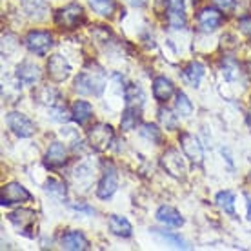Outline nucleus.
I'll list each match as a JSON object with an SVG mask.
<instances>
[{"label": "nucleus", "mask_w": 251, "mask_h": 251, "mask_svg": "<svg viewBox=\"0 0 251 251\" xmlns=\"http://www.w3.org/2000/svg\"><path fill=\"white\" fill-rule=\"evenodd\" d=\"M75 89L80 95H95V97H100L104 91V75L102 71L97 73H88L84 71L75 78Z\"/></svg>", "instance_id": "nucleus-1"}, {"label": "nucleus", "mask_w": 251, "mask_h": 251, "mask_svg": "<svg viewBox=\"0 0 251 251\" xmlns=\"http://www.w3.org/2000/svg\"><path fill=\"white\" fill-rule=\"evenodd\" d=\"M115 133L113 127L109 124H97L93 126L88 133V142L95 151H104L109 148L111 140H113Z\"/></svg>", "instance_id": "nucleus-2"}, {"label": "nucleus", "mask_w": 251, "mask_h": 251, "mask_svg": "<svg viewBox=\"0 0 251 251\" xmlns=\"http://www.w3.org/2000/svg\"><path fill=\"white\" fill-rule=\"evenodd\" d=\"M24 44L35 55H46L53 48V37L48 31H31L24 38Z\"/></svg>", "instance_id": "nucleus-3"}, {"label": "nucleus", "mask_w": 251, "mask_h": 251, "mask_svg": "<svg viewBox=\"0 0 251 251\" xmlns=\"http://www.w3.org/2000/svg\"><path fill=\"white\" fill-rule=\"evenodd\" d=\"M7 126L20 138L31 137L33 133L37 131V127H35V124H33L31 120L27 119L24 113H19V111H13V113L7 115Z\"/></svg>", "instance_id": "nucleus-4"}, {"label": "nucleus", "mask_w": 251, "mask_h": 251, "mask_svg": "<svg viewBox=\"0 0 251 251\" xmlns=\"http://www.w3.org/2000/svg\"><path fill=\"white\" fill-rule=\"evenodd\" d=\"M31 201L29 191L19 182H9L2 188L0 193V204L2 206H9V204H17V202H27Z\"/></svg>", "instance_id": "nucleus-5"}, {"label": "nucleus", "mask_w": 251, "mask_h": 251, "mask_svg": "<svg viewBox=\"0 0 251 251\" xmlns=\"http://www.w3.org/2000/svg\"><path fill=\"white\" fill-rule=\"evenodd\" d=\"M82 19H84V11L78 4H71V6L64 7L57 13L55 17V22H57L62 29H75L76 25L80 24Z\"/></svg>", "instance_id": "nucleus-6"}, {"label": "nucleus", "mask_w": 251, "mask_h": 251, "mask_svg": "<svg viewBox=\"0 0 251 251\" xmlns=\"http://www.w3.org/2000/svg\"><path fill=\"white\" fill-rule=\"evenodd\" d=\"M224 22V15L220 13V9H215V7H204L199 17H197V24H199V29L201 31H215L220 24Z\"/></svg>", "instance_id": "nucleus-7"}, {"label": "nucleus", "mask_w": 251, "mask_h": 251, "mask_svg": "<svg viewBox=\"0 0 251 251\" xmlns=\"http://www.w3.org/2000/svg\"><path fill=\"white\" fill-rule=\"evenodd\" d=\"M117 188H119L117 171H115V168L111 164H107L106 171H104L100 182H99V188H97V195H99V199H109L117 191Z\"/></svg>", "instance_id": "nucleus-8"}, {"label": "nucleus", "mask_w": 251, "mask_h": 251, "mask_svg": "<svg viewBox=\"0 0 251 251\" xmlns=\"http://www.w3.org/2000/svg\"><path fill=\"white\" fill-rule=\"evenodd\" d=\"M48 75H50L51 80L64 82L71 75V66H69L68 60L62 55H53L48 60Z\"/></svg>", "instance_id": "nucleus-9"}, {"label": "nucleus", "mask_w": 251, "mask_h": 251, "mask_svg": "<svg viewBox=\"0 0 251 251\" xmlns=\"http://www.w3.org/2000/svg\"><path fill=\"white\" fill-rule=\"evenodd\" d=\"M162 166H164V170L168 171L171 176H175V178H182L184 173H186V166H184L182 157H180V153L175 150H168L164 153Z\"/></svg>", "instance_id": "nucleus-10"}, {"label": "nucleus", "mask_w": 251, "mask_h": 251, "mask_svg": "<svg viewBox=\"0 0 251 251\" xmlns=\"http://www.w3.org/2000/svg\"><path fill=\"white\" fill-rule=\"evenodd\" d=\"M7 217L15 224V227L20 229V233H24V235L29 237L27 231H31L33 226H35V220H37V213L35 211H31V209H17V211L9 213Z\"/></svg>", "instance_id": "nucleus-11"}, {"label": "nucleus", "mask_w": 251, "mask_h": 251, "mask_svg": "<svg viewBox=\"0 0 251 251\" xmlns=\"http://www.w3.org/2000/svg\"><path fill=\"white\" fill-rule=\"evenodd\" d=\"M180 146H182V151L184 155L195 164H201L202 158H204V150H202L201 142L193 137V135H189V133H182L180 135Z\"/></svg>", "instance_id": "nucleus-12"}, {"label": "nucleus", "mask_w": 251, "mask_h": 251, "mask_svg": "<svg viewBox=\"0 0 251 251\" xmlns=\"http://www.w3.org/2000/svg\"><path fill=\"white\" fill-rule=\"evenodd\" d=\"M168 22L173 29H182L186 25V7L184 0H170L168 6Z\"/></svg>", "instance_id": "nucleus-13"}, {"label": "nucleus", "mask_w": 251, "mask_h": 251, "mask_svg": "<svg viewBox=\"0 0 251 251\" xmlns=\"http://www.w3.org/2000/svg\"><path fill=\"white\" fill-rule=\"evenodd\" d=\"M68 162V150L62 142H53L46 151V164L50 168H62Z\"/></svg>", "instance_id": "nucleus-14"}, {"label": "nucleus", "mask_w": 251, "mask_h": 251, "mask_svg": "<svg viewBox=\"0 0 251 251\" xmlns=\"http://www.w3.org/2000/svg\"><path fill=\"white\" fill-rule=\"evenodd\" d=\"M40 76H42L40 68L33 62H22L19 68H17V78H19L22 84L31 86V84H35V82L40 80Z\"/></svg>", "instance_id": "nucleus-15"}, {"label": "nucleus", "mask_w": 251, "mask_h": 251, "mask_svg": "<svg viewBox=\"0 0 251 251\" xmlns=\"http://www.w3.org/2000/svg\"><path fill=\"white\" fill-rule=\"evenodd\" d=\"M60 244H62L64 250H68V251H84L89 248L88 239H86L80 231H68L62 237Z\"/></svg>", "instance_id": "nucleus-16"}, {"label": "nucleus", "mask_w": 251, "mask_h": 251, "mask_svg": "<svg viewBox=\"0 0 251 251\" xmlns=\"http://www.w3.org/2000/svg\"><path fill=\"white\" fill-rule=\"evenodd\" d=\"M173 93H175V86H173V82H171L170 78L157 76V78L153 80V95H155V99H157L158 102L170 100Z\"/></svg>", "instance_id": "nucleus-17"}, {"label": "nucleus", "mask_w": 251, "mask_h": 251, "mask_svg": "<svg viewBox=\"0 0 251 251\" xmlns=\"http://www.w3.org/2000/svg\"><path fill=\"white\" fill-rule=\"evenodd\" d=\"M157 219H158V222H162V224H166V226H170V227H180L184 224L182 215L178 213L175 207H171V206H160L158 207Z\"/></svg>", "instance_id": "nucleus-18"}, {"label": "nucleus", "mask_w": 251, "mask_h": 251, "mask_svg": "<svg viewBox=\"0 0 251 251\" xmlns=\"http://www.w3.org/2000/svg\"><path fill=\"white\" fill-rule=\"evenodd\" d=\"M109 231L113 233V235H117V237H120V239H127V237H131L133 227L126 217L111 215L109 217Z\"/></svg>", "instance_id": "nucleus-19"}, {"label": "nucleus", "mask_w": 251, "mask_h": 251, "mask_svg": "<svg viewBox=\"0 0 251 251\" xmlns=\"http://www.w3.org/2000/svg\"><path fill=\"white\" fill-rule=\"evenodd\" d=\"M124 97H126V104H127V107H137V109H140L146 102L144 91H142V88L137 86V84H129L124 91Z\"/></svg>", "instance_id": "nucleus-20"}, {"label": "nucleus", "mask_w": 251, "mask_h": 251, "mask_svg": "<svg viewBox=\"0 0 251 251\" xmlns=\"http://www.w3.org/2000/svg\"><path fill=\"white\" fill-rule=\"evenodd\" d=\"M71 113L78 124H88L93 119V106L86 100H76L71 107Z\"/></svg>", "instance_id": "nucleus-21"}, {"label": "nucleus", "mask_w": 251, "mask_h": 251, "mask_svg": "<svg viewBox=\"0 0 251 251\" xmlns=\"http://www.w3.org/2000/svg\"><path fill=\"white\" fill-rule=\"evenodd\" d=\"M140 122V109L137 107H126L124 115H122V119H120V126H122V129L126 131H131L135 129Z\"/></svg>", "instance_id": "nucleus-22"}, {"label": "nucleus", "mask_w": 251, "mask_h": 251, "mask_svg": "<svg viewBox=\"0 0 251 251\" xmlns=\"http://www.w3.org/2000/svg\"><path fill=\"white\" fill-rule=\"evenodd\" d=\"M37 100L42 102V104H46V106L57 107V106H60V95H58L57 89H53V88H42V89H38Z\"/></svg>", "instance_id": "nucleus-23"}, {"label": "nucleus", "mask_w": 251, "mask_h": 251, "mask_svg": "<svg viewBox=\"0 0 251 251\" xmlns=\"http://www.w3.org/2000/svg\"><path fill=\"white\" fill-rule=\"evenodd\" d=\"M217 204L224 213L235 217V193L233 191H220L217 195Z\"/></svg>", "instance_id": "nucleus-24"}, {"label": "nucleus", "mask_w": 251, "mask_h": 251, "mask_svg": "<svg viewBox=\"0 0 251 251\" xmlns=\"http://www.w3.org/2000/svg\"><path fill=\"white\" fill-rule=\"evenodd\" d=\"M184 76L188 78L191 86H195V88H197V86L201 84L202 76H204V66H202V64H199V62H191L188 68L184 69Z\"/></svg>", "instance_id": "nucleus-25"}, {"label": "nucleus", "mask_w": 251, "mask_h": 251, "mask_svg": "<svg viewBox=\"0 0 251 251\" xmlns=\"http://www.w3.org/2000/svg\"><path fill=\"white\" fill-rule=\"evenodd\" d=\"M22 6H24L25 13L29 17H37V19L44 17V11H46L44 0H22Z\"/></svg>", "instance_id": "nucleus-26"}, {"label": "nucleus", "mask_w": 251, "mask_h": 251, "mask_svg": "<svg viewBox=\"0 0 251 251\" xmlns=\"http://www.w3.org/2000/svg\"><path fill=\"white\" fill-rule=\"evenodd\" d=\"M89 4L95 11L102 15V17H111L115 11V2L113 0H89Z\"/></svg>", "instance_id": "nucleus-27"}, {"label": "nucleus", "mask_w": 251, "mask_h": 251, "mask_svg": "<svg viewBox=\"0 0 251 251\" xmlns=\"http://www.w3.org/2000/svg\"><path fill=\"white\" fill-rule=\"evenodd\" d=\"M175 111L180 115V117H189V115L193 113V104H191V100H189V99L184 93L176 95Z\"/></svg>", "instance_id": "nucleus-28"}, {"label": "nucleus", "mask_w": 251, "mask_h": 251, "mask_svg": "<svg viewBox=\"0 0 251 251\" xmlns=\"http://www.w3.org/2000/svg\"><path fill=\"white\" fill-rule=\"evenodd\" d=\"M222 73H224V78H226V80H229V82L239 80L240 78L239 64L235 62V60H231V58H227L226 62L222 64Z\"/></svg>", "instance_id": "nucleus-29"}, {"label": "nucleus", "mask_w": 251, "mask_h": 251, "mask_svg": "<svg viewBox=\"0 0 251 251\" xmlns=\"http://www.w3.org/2000/svg\"><path fill=\"white\" fill-rule=\"evenodd\" d=\"M140 135L144 138H148V140H151L153 144H158V142H160V131L157 129V126H153V124H142Z\"/></svg>", "instance_id": "nucleus-30"}, {"label": "nucleus", "mask_w": 251, "mask_h": 251, "mask_svg": "<svg viewBox=\"0 0 251 251\" xmlns=\"http://www.w3.org/2000/svg\"><path fill=\"white\" fill-rule=\"evenodd\" d=\"M158 119L162 122V126L166 129H176V126H178V120L173 113H171L170 109H160L158 111Z\"/></svg>", "instance_id": "nucleus-31"}, {"label": "nucleus", "mask_w": 251, "mask_h": 251, "mask_svg": "<svg viewBox=\"0 0 251 251\" xmlns=\"http://www.w3.org/2000/svg\"><path fill=\"white\" fill-rule=\"evenodd\" d=\"M46 191L51 195H55L58 199H64L66 197V186H64L60 180H55V178H50L48 184H46Z\"/></svg>", "instance_id": "nucleus-32"}, {"label": "nucleus", "mask_w": 251, "mask_h": 251, "mask_svg": "<svg viewBox=\"0 0 251 251\" xmlns=\"http://www.w3.org/2000/svg\"><path fill=\"white\" fill-rule=\"evenodd\" d=\"M153 231L157 233V235H160L164 240H170V242L175 246V248H182V250H186V248H188V246H186V242H184L182 239H178V237L171 235V233H164V231H158V229H153Z\"/></svg>", "instance_id": "nucleus-33"}, {"label": "nucleus", "mask_w": 251, "mask_h": 251, "mask_svg": "<svg viewBox=\"0 0 251 251\" xmlns=\"http://www.w3.org/2000/svg\"><path fill=\"white\" fill-rule=\"evenodd\" d=\"M239 27L244 35L251 37V17H242V19L239 20Z\"/></svg>", "instance_id": "nucleus-34"}, {"label": "nucleus", "mask_w": 251, "mask_h": 251, "mask_svg": "<svg viewBox=\"0 0 251 251\" xmlns=\"http://www.w3.org/2000/svg\"><path fill=\"white\" fill-rule=\"evenodd\" d=\"M213 2L219 6L220 11H229L235 6V0H213Z\"/></svg>", "instance_id": "nucleus-35"}, {"label": "nucleus", "mask_w": 251, "mask_h": 251, "mask_svg": "<svg viewBox=\"0 0 251 251\" xmlns=\"http://www.w3.org/2000/svg\"><path fill=\"white\" fill-rule=\"evenodd\" d=\"M126 2L133 7H142V6H146V2H148V0H126Z\"/></svg>", "instance_id": "nucleus-36"}, {"label": "nucleus", "mask_w": 251, "mask_h": 251, "mask_svg": "<svg viewBox=\"0 0 251 251\" xmlns=\"http://www.w3.org/2000/svg\"><path fill=\"white\" fill-rule=\"evenodd\" d=\"M248 219L251 220V197L248 195Z\"/></svg>", "instance_id": "nucleus-37"}, {"label": "nucleus", "mask_w": 251, "mask_h": 251, "mask_svg": "<svg viewBox=\"0 0 251 251\" xmlns=\"http://www.w3.org/2000/svg\"><path fill=\"white\" fill-rule=\"evenodd\" d=\"M248 124L251 126V111H250V115H248Z\"/></svg>", "instance_id": "nucleus-38"}]
</instances>
